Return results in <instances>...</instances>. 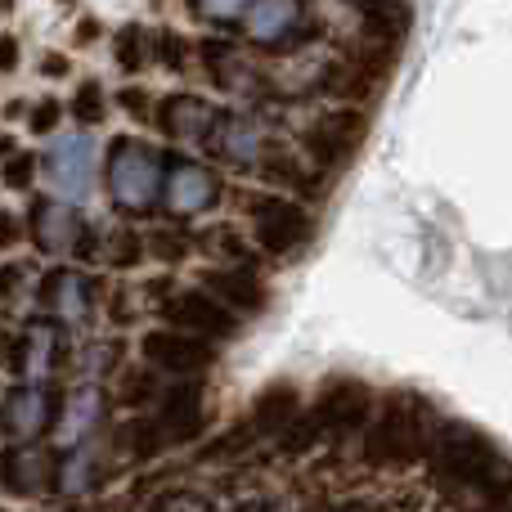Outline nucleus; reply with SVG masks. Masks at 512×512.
I'll use <instances>...</instances> for the list:
<instances>
[{"label": "nucleus", "mask_w": 512, "mask_h": 512, "mask_svg": "<svg viewBox=\"0 0 512 512\" xmlns=\"http://www.w3.org/2000/svg\"><path fill=\"white\" fill-rule=\"evenodd\" d=\"M117 450H122L126 459H135V463H149V459H158L162 450H171V445H167V436H162L158 418L135 414V418H126V423L117 427Z\"/></svg>", "instance_id": "nucleus-24"}, {"label": "nucleus", "mask_w": 512, "mask_h": 512, "mask_svg": "<svg viewBox=\"0 0 512 512\" xmlns=\"http://www.w3.org/2000/svg\"><path fill=\"white\" fill-rule=\"evenodd\" d=\"M221 194H225L221 176L212 167H203V162H176L167 171V180H162V203H167L171 216H203L221 203Z\"/></svg>", "instance_id": "nucleus-13"}, {"label": "nucleus", "mask_w": 512, "mask_h": 512, "mask_svg": "<svg viewBox=\"0 0 512 512\" xmlns=\"http://www.w3.org/2000/svg\"><path fill=\"white\" fill-rule=\"evenodd\" d=\"M256 441H261V436H256V432H252V423H248V418H239V423H234V427H230V432H221V436H216V441H212V445H207V454H203V459H207V463L243 459V454H248V450H252V445H256Z\"/></svg>", "instance_id": "nucleus-27"}, {"label": "nucleus", "mask_w": 512, "mask_h": 512, "mask_svg": "<svg viewBox=\"0 0 512 512\" xmlns=\"http://www.w3.org/2000/svg\"><path fill=\"white\" fill-rule=\"evenodd\" d=\"M50 423L54 409L41 382H18V387H9L0 396V427H5L9 445H36Z\"/></svg>", "instance_id": "nucleus-14"}, {"label": "nucleus", "mask_w": 512, "mask_h": 512, "mask_svg": "<svg viewBox=\"0 0 512 512\" xmlns=\"http://www.w3.org/2000/svg\"><path fill=\"white\" fill-rule=\"evenodd\" d=\"M0 512H14V508H5V504H0Z\"/></svg>", "instance_id": "nucleus-46"}, {"label": "nucleus", "mask_w": 512, "mask_h": 512, "mask_svg": "<svg viewBox=\"0 0 512 512\" xmlns=\"http://www.w3.org/2000/svg\"><path fill=\"white\" fill-rule=\"evenodd\" d=\"M140 360L158 369L162 378H203L216 364V346L194 333H180L171 324H158L140 337Z\"/></svg>", "instance_id": "nucleus-8"}, {"label": "nucleus", "mask_w": 512, "mask_h": 512, "mask_svg": "<svg viewBox=\"0 0 512 512\" xmlns=\"http://www.w3.org/2000/svg\"><path fill=\"white\" fill-rule=\"evenodd\" d=\"M68 113H72V122H81L86 131H90V126H99V122H104V113H108L104 86H99V81H86V86H77V95H72Z\"/></svg>", "instance_id": "nucleus-29"}, {"label": "nucleus", "mask_w": 512, "mask_h": 512, "mask_svg": "<svg viewBox=\"0 0 512 512\" xmlns=\"http://www.w3.org/2000/svg\"><path fill=\"white\" fill-rule=\"evenodd\" d=\"M396 59H400V45L369 41L364 50L346 54L337 68H328L324 90H333V95H342V99H351V104L364 108V99H373L391 81V68H396Z\"/></svg>", "instance_id": "nucleus-9"}, {"label": "nucleus", "mask_w": 512, "mask_h": 512, "mask_svg": "<svg viewBox=\"0 0 512 512\" xmlns=\"http://www.w3.org/2000/svg\"><path fill=\"white\" fill-rule=\"evenodd\" d=\"M77 234H81V216L72 203H63V198H41V203L32 207V243L36 252L45 256H63L77 248Z\"/></svg>", "instance_id": "nucleus-20"}, {"label": "nucleus", "mask_w": 512, "mask_h": 512, "mask_svg": "<svg viewBox=\"0 0 512 512\" xmlns=\"http://www.w3.org/2000/svg\"><path fill=\"white\" fill-rule=\"evenodd\" d=\"M41 306L50 310L54 324L81 328L95 310V279L81 270H50L41 279Z\"/></svg>", "instance_id": "nucleus-17"}, {"label": "nucleus", "mask_w": 512, "mask_h": 512, "mask_svg": "<svg viewBox=\"0 0 512 512\" xmlns=\"http://www.w3.org/2000/svg\"><path fill=\"white\" fill-rule=\"evenodd\" d=\"M122 108L135 117V122H149V126H153V104H149V95H144V90L126 86V90H122Z\"/></svg>", "instance_id": "nucleus-35"}, {"label": "nucleus", "mask_w": 512, "mask_h": 512, "mask_svg": "<svg viewBox=\"0 0 512 512\" xmlns=\"http://www.w3.org/2000/svg\"><path fill=\"white\" fill-rule=\"evenodd\" d=\"M158 391H162V373L149 369L144 360L122 369V378H117V400H122L126 409H153Z\"/></svg>", "instance_id": "nucleus-25"}, {"label": "nucleus", "mask_w": 512, "mask_h": 512, "mask_svg": "<svg viewBox=\"0 0 512 512\" xmlns=\"http://www.w3.org/2000/svg\"><path fill=\"white\" fill-rule=\"evenodd\" d=\"M306 32V0H252L243 14V36L261 50H283Z\"/></svg>", "instance_id": "nucleus-16"}, {"label": "nucleus", "mask_w": 512, "mask_h": 512, "mask_svg": "<svg viewBox=\"0 0 512 512\" xmlns=\"http://www.w3.org/2000/svg\"><path fill=\"white\" fill-rule=\"evenodd\" d=\"M167 512H203V504H194V499H176V504H167Z\"/></svg>", "instance_id": "nucleus-41"}, {"label": "nucleus", "mask_w": 512, "mask_h": 512, "mask_svg": "<svg viewBox=\"0 0 512 512\" xmlns=\"http://www.w3.org/2000/svg\"><path fill=\"white\" fill-rule=\"evenodd\" d=\"M41 176L50 180V189L63 198V203L81 207L95 194V176H99V140L95 131H68L54 135L50 149L41 153Z\"/></svg>", "instance_id": "nucleus-7"}, {"label": "nucleus", "mask_w": 512, "mask_h": 512, "mask_svg": "<svg viewBox=\"0 0 512 512\" xmlns=\"http://www.w3.org/2000/svg\"><path fill=\"white\" fill-rule=\"evenodd\" d=\"M59 351H63V337H59V324H45V319H36V324H27V333L18 337V373H23V382H50L54 369H59Z\"/></svg>", "instance_id": "nucleus-21"}, {"label": "nucleus", "mask_w": 512, "mask_h": 512, "mask_svg": "<svg viewBox=\"0 0 512 512\" xmlns=\"http://www.w3.org/2000/svg\"><path fill=\"white\" fill-rule=\"evenodd\" d=\"M144 243H149V252L158 256L162 265H180L189 252H194V239H189V234H180V230H153Z\"/></svg>", "instance_id": "nucleus-31"}, {"label": "nucleus", "mask_w": 512, "mask_h": 512, "mask_svg": "<svg viewBox=\"0 0 512 512\" xmlns=\"http://www.w3.org/2000/svg\"><path fill=\"white\" fill-rule=\"evenodd\" d=\"M14 360H18V337L0 324V369H5V364H14Z\"/></svg>", "instance_id": "nucleus-37"}, {"label": "nucleus", "mask_w": 512, "mask_h": 512, "mask_svg": "<svg viewBox=\"0 0 512 512\" xmlns=\"http://www.w3.org/2000/svg\"><path fill=\"white\" fill-rule=\"evenodd\" d=\"M95 481H99V445H95V436H90V441L63 450V459L54 463V486L68 499H86L90 490H95Z\"/></svg>", "instance_id": "nucleus-23"}, {"label": "nucleus", "mask_w": 512, "mask_h": 512, "mask_svg": "<svg viewBox=\"0 0 512 512\" xmlns=\"http://www.w3.org/2000/svg\"><path fill=\"white\" fill-rule=\"evenodd\" d=\"M495 512H512V504H504V508H495Z\"/></svg>", "instance_id": "nucleus-44"}, {"label": "nucleus", "mask_w": 512, "mask_h": 512, "mask_svg": "<svg viewBox=\"0 0 512 512\" xmlns=\"http://www.w3.org/2000/svg\"><path fill=\"white\" fill-rule=\"evenodd\" d=\"M59 122H63V104H59V99H41V104L27 113V131H32V135H54V131H59Z\"/></svg>", "instance_id": "nucleus-34"}, {"label": "nucleus", "mask_w": 512, "mask_h": 512, "mask_svg": "<svg viewBox=\"0 0 512 512\" xmlns=\"http://www.w3.org/2000/svg\"><path fill=\"white\" fill-rule=\"evenodd\" d=\"M248 5L252 0H189V9H194L203 23H243Z\"/></svg>", "instance_id": "nucleus-33"}, {"label": "nucleus", "mask_w": 512, "mask_h": 512, "mask_svg": "<svg viewBox=\"0 0 512 512\" xmlns=\"http://www.w3.org/2000/svg\"><path fill=\"white\" fill-rule=\"evenodd\" d=\"M36 171H41V158L27 149H18L14 158L0 162V180H5V189H14V194H27V189L36 185Z\"/></svg>", "instance_id": "nucleus-30"}, {"label": "nucleus", "mask_w": 512, "mask_h": 512, "mask_svg": "<svg viewBox=\"0 0 512 512\" xmlns=\"http://www.w3.org/2000/svg\"><path fill=\"white\" fill-rule=\"evenodd\" d=\"M189 45H185V36L180 32H171V27H162L158 36H153V59L162 63L167 72H185V63H189Z\"/></svg>", "instance_id": "nucleus-32"}, {"label": "nucleus", "mask_w": 512, "mask_h": 512, "mask_svg": "<svg viewBox=\"0 0 512 512\" xmlns=\"http://www.w3.org/2000/svg\"><path fill=\"white\" fill-rule=\"evenodd\" d=\"M436 423L441 418H432L427 400H418V396L378 400L369 427L360 432V459L378 472H405L414 463H427Z\"/></svg>", "instance_id": "nucleus-1"}, {"label": "nucleus", "mask_w": 512, "mask_h": 512, "mask_svg": "<svg viewBox=\"0 0 512 512\" xmlns=\"http://www.w3.org/2000/svg\"><path fill=\"white\" fill-rule=\"evenodd\" d=\"M301 409H306L301 387H292V382H274V387H265L261 396L252 400L248 423H252V432L261 436V441H274V436H279L283 427L301 414Z\"/></svg>", "instance_id": "nucleus-22"}, {"label": "nucleus", "mask_w": 512, "mask_h": 512, "mask_svg": "<svg viewBox=\"0 0 512 512\" xmlns=\"http://www.w3.org/2000/svg\"><path fill=\"white\" fill-rule=\"evenodd\" d=\"M14 68H18V41L0 36V72H14Z\"/></svg>", "instance_id": "nucleus-39"}, {"label": "nucleus", "mask_w": 512, "mask_h": 512, "mask_svg": "<svg viewBox=\"0 0 512 512\" xmlns=\"http://www.w3.org/2000/svg\"><path fill=\"white\" fill-rule=\"evenodd\" d=\"M364 135H369V113H364L360 104H342V108L319 113L315 122L301 131V153H306V162L319 176H333L346 162H355Z\"/></svg>", "instance_id": "nucleus-6"}, {"label": "nucleus", "mask_w": 512, "mask_h": 512, "mask_svg": "<svg viewBox=\"0 0 512 512\" xmlns=\"http://www.w3.org/2000/svg\"><path fill=\"white\" fill-rule=\"evenodd\" d=\"M207 153L225 162V167L239 171H261V162L270 158V140H265V126L248 113H221L212 140H207Z\"/></svg>", "instance_id": "nucleus-12"}, {"label": "nucleus", "mask_w": 512, "mask_h": 512, "mask_svg": "<svg viewBox=\"0 0 512 512\" xmlns=\"http://www.w3.org/2000/svg\"><path fill=\"white\" fill-rule=\"evenodd\" d=\"M95 36H99V23H95V18H81V23H77V41H95Z\"/></svg>", "instance_id": "nucleus-40"}, {"label": "nucleus", "mask_w": 512, "mask_h": 512, "mask_svg": "<svg viewBox=\"0 0 512 512\" xmlns=\"http://www.w3.org/2000/svg\"><path fill=\"white\" fill-rule=\"evenodd\" d=\"M50 459L36 445H5L0 454V490H9L14 499H41L50 490Z\"/></svg>", "instance_id": "nucleus-19"}, {"label": "nucleus", "mask_w": 512, "mask_h": 512, "mask_svg": "<svg viewBox=\"0 0 512 512\" xmlns=\"http://www.w3.org/2000/svg\"><path fill=\"white\" fill-rule=\"evenodd\" d=\"M18 239H23V221L14 212H0V252H9Z\"/></svg>", "instance_id": "nucleus-36"}, {"label": "nucleus", "mask_w": 512, "mask_h": 512, "mask_svg": "<svg viewBox=\"0 0 512 512\" xmlns=\"http://www.w3.org/2000/svg\"><path fill=\"white\" fill-rule=\"evenodd\" d=\"M198 288H207L216 301H225L239 319L261 315V310L270 306V288H265L256 265H207V270L198 274Z\"/></svg>", "instance_id": "nucleus-15"}, {"label": "nucleus", "mask_w": 512, "mask_h": 512, "mask_svg": "<svg viewBox=\"0 0 512 512\" xmlns=\"http://www.w3.org/2000/svg\"><path fill=\"white\" fill-rule=\"evenodd\" d=\"M14 140H9V135H0V162H5V158H14Z\"/></svg>", "instance_id": "nucleus-42"}, {"label": "nucleus", "mask_w": 512, "mask_h": 512, "mask_svg": "<svg viewBox=\"0 0 512 512\" xmlns=\"http://www.w3.org/2000/svg\"><path fill=\"white\" fill-rule=\"evenodd\" d=\"M104 180H108V194L122 212L144 216L158 207L162 198V153L153 144L135 140V135H122V140L108 144V158H104Z\"/></svg>", "instance_id": "nucleus-2"}, {"label": "nucleus", "mask_w": 512, "mask_h": 512, "mask_svg": "<svg viewBox=\"0 0 512 512\" xmlns=\"http://www.w3.org/2000/svg\"><path fill=\"white\" fill-rule=\"evenodd\" d=\"M216 122H221V108L207 104L203 95L176 90V95H162L158 104H153V126H158L167 140L189 144V149H207Z\"/></svg>", "instance_id": "nucleus-11"}, {"label": "nucleus", "mask_w": 512, "mask_h": 512, "mask_svg": "<svg viewBox=\"0 0 512 512\" xmlns=\"http://www.w3.org/2000/svg\"><path fill=\"white\" fill-rule=\"evenodd\" d=\"M99 423H104V387H99L95 378H86L63 396L59 414H54V445L72 450V445L90 441Z\"/></svg>", "instance_id": "nucleus-18"}, {"label": "nucleus", "mask_w": 512, "mask_h": 512, "mask_svg": "<svg viewBox=\"0 0 512 512\" xmlns=\"http://www.w3.org/2000/svg\"><path fill=\"white\" fill-rule=\"evenodd\" d=\"M68 72H72V63L63 54H45L41 59V77H68Z\"/></svg>", "instance_id": "nucleus-38"}, {"label": "nucleus", "mask_w": 512, "mask_h": 512, "mask_svg": "<svg viewBox=\"0 0 512 512\" xmlns=\"http://www.w3.org/2000/svg\"><path fill=\"white\" fill-rule=\"evenodd\" d=\"M373 409H378V396H373L369 382H360V378H328L301 414L310 418V427L319 432V441L333 445V441H346V436H360L364 427H369Z\"/></svg>", "instance_id": "nucleus-5"}, {"label": "nucleus", "mask_w": 512, "mask_h": 512, "mask_svg": "<svg viewBox=\"0 0 512 512\" xmlns=\"http://www.w3.org/2000/svg\"><path fill=\"white\" fill-rule=\"evenodd\" d=\"M248 225H252V248L274 256V261H288L315 239V216L306 203L288 194H252L248 198Z\"/></svg>", "instance_id": "nucleus-3"}, {"label": "nucleus", "mask_w": 512, "mask_h": 512, "mask_svg": "<svg viewBox=\"0 0 512 512\" xmlns=\"http://www.w3.org/2000/svg\"><path fill=\"white\" fill-rule=\"evenodd\" d=\"M153 297H158L162 324L180 328V333H194V337H203V342H212V346L230 342V337L243 328V319L234 315L225 301H216L207 288H198V283H194V288L158 283V288H153Z\"/></svg>", "instance_id": "nucleus-4"}, {"label": "nucleus", "mask_w": 512, "mask_h": 512, "mask_svg": "<svg viewBox=\"0 0 512 512\" xmlns=\"http://www.w3.org/2000/svg\"><path fill=\"white\" fill-rule=\"evenodd\" d=\"M104 256H108V265H117V270H135V265L149 256V243H144L140 230H117V234H108Z\"/></svg>", "instance_id": "nucleus-28"}, {"label": "nucleus", "mask_w": 512, "mask_h": 512, "mask_svg": "<svg viewBox=\"0 0 512 512\" xmlns=\"http://www.w3.org/2000/svg\"><path fill=\"white\" fill-rule=\"evenodd\" d=\"M342 512H364V508H342Z\"/></svg>", "instance_id": "nucleus-45"}, {"label": "nucleus", "mask_w": 512, "mask_h": 512, "mask_svg": "<svg viewBox=\"0 0 512 512\" xmlns=\"http://www.w3.org/2000/svg\"><path fill=\"white\" fill-rule=\"evenodd\" d=\"M9 5H14V0H0V9H9Z\"/></svg>", "instance_id": "nucleus-43"}, {"label": "nucleus", "mask_w": 512, "mask_h": 512, "mask_svg": "<svg viewBox=\"0 0 512 512\" xmlns=\"http://www.w3.org/2000/svg\"><path fill=\"white\" fill-rule=\"evenodd\" d=\"M153 41H149V32H144V27L140 23H126L122 27V32H117V68H122V72H140L144 68V63H149L153 59Z\"/></svg>", "instance_id": "nucleus-26"}, {"label": "nucleus", "mask_w": 512, "mask_h": 512, "mask_svg": "<svg viewBox=\"0 0 512 512\" xmlns=\"http://www.w3.org/2000/svg\"><path fill=\"white\" fill-rule=\"evenodd\" d=\"M149 414L158 418V427H162V436H167L171 450H176V445H185V441H194V436L203 432V423H207L203 382H198V378L162 382V391H158V400H153Z\"/></svg>", "instance_id": "nucleus-10"}]
</instances>
